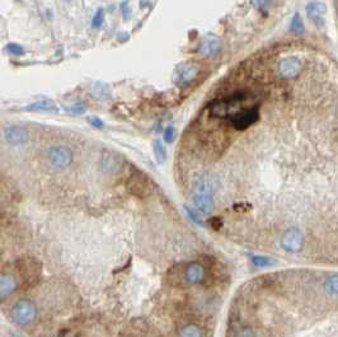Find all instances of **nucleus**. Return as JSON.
I'll use <instances>...</instances> for the list:
<instances>
[{"mask_svg":"<svg viewBox=\"0 0 338 337\" xmlns=\"http://www.w3.org/2000/svg\"><path fill=\"white\" fill-rule=\"evenodd\" d=\"M209 224H210V226H211L214 229H219L220 227H223L222 219L218 218V216H212V218L209 220Z\"/></svg>","mask_w":338,"mask_h":337,"instance_id":"30","label":"nucleus"},{"mask_svg":"<svg viewBox=\"0 0 338 337\" xmlns=\"http://www.w3.org/2000/svg\"><path fill=\"white\" fill-rule=\"evenodd\" d=\"M222 49V43H220L218 37H207L204 42L200 46V54L205 57L215 56Z\"/></svg>","mask_w":338,"mask_h":337,"instance_id":"14","label":"nucleus"},{"mask_svg":"<svg viewBox=\"0 0 338 337\" xmlns=\"http://www.w3.org/2000/svg\"><path fill=\"white\" fill-rule=\"evenodd\" d=\"M182 337H204L201 328L196 325H188L182 330Z\"/></svg>","mask_w":338,"mask_h":337,"instance_id":"21","label":"nucleus"},{"mask_svg":"<svg viewBox=\"0 0 338 337\" xmlns=\"http://www.w3.org/2000/svg\"><path fill=\"white\" fill-rule=\"evenodd\" d=\"M129 190L130 192L136 195L137 197H144L150 192L148 179L142 174H135L130 178Z\"/></svg>","mask_w":338,"mask_h":337,"instance_id":"9","label":"nucleus"},{"mask_svg":"<svg viewBox=\"0 0 338 337\" xmlns=\"http://www.w3.org/2000/svg\"><path fill=\"white\" fill-rule=\"evenodd\" d=\"M252 5L259 10V12L266 13L271 5V0H251Z\"/></svg>","mask_w":338,"mask_h":337,"instance_id":"24","label":"nucleus"},{"mask_svg":"<svg viewBox=\"0 0 338 337\" xmlns=\"http://www.w3.org/2000/svg\"><path fill=\"white\" fill-rule=\"evenodd\" d=\"M199 72V65L195 64V62H186V64H182L177 68L173 75V80L178 87H188L196 79Z\"/></svg>","mask_w":338,"mask_h":337,"instance_id":"4","label":"nucleus"},{"mask_svg":"<svg viewBox=\"0 0 338 337\" xmlns=\"http://www.w3.org/2000/svg\"><path fill=\"white\" fill-rule=\"evenodd\" d=\"M290 30L291 32L295 33V35H303L304 31H305L304 22L303 19H301L299 13H296V14L293 17V20H291V25H290Z\"/></svg>","mask_w":338,"mask_h":337,"instance_id":"19","label":"nucleus"},{"mask_svg":"<svg viewBox=\"0 0 338 337\" xmlns=\"http://www.w3.org/2000/svg\"><path fill=\"white\" fill-rule=\"evenodd\" d=\"M252 263H253L256 267H272L277 263L276 260H274L272 257H269V256H253L252 257Z\"/></svg>","mask_w":338,"mask_h":337,"instance_id":"17","label":"nucleus"},{"mask_svg":"<svg viewBox=\"0 0 338 337\" xmlns=\"http://www.w3.org/2000/svg\"><path fill=\"white\" fill-rule=\"evenodd\" d=\"M304 243H305V238H304L303 232L295 227L287 229L281 238V247L288 253L300 252L304 247Z\"/></svg>","mask_w":338,"mask_h":337,"instance_id":"5","label":"nucleus"},{"mask_svg":"<svg viewBox=\"0 0 338 337\" xmlns=\"http://www.w3.org/2000/svg\"><path fill=\"white\" fill-rule=\"evenodd\" d=\"M186 279L189 284H202V281L205 280V268L201 263L199 262H192L191 265H188V267L186 268Z\"/></svg>","mask_w":338,"mask_h":337,"instance_id":"12","label":"nucleus"},{"mask_svg":"<svg viewBox=\"0 0 338 337\" xmlns=\"http://www.w3.org/2000/svg\"><path fill=\"white\" fill-rule=\"evenodd\" d=\"M153 149H154L155 158H157L158 163L162 164L167 161V149H165L164 144L160 140H154L153 143Z\"/></svg>","mask_w":338,"mask_h":337,"instance_id":"18","label":"nucleus"},{"mask_svg":"<svg viewBox=\"0 0 338 337\" xmlns=\"http://www.w3.org/2000/svg\"><path fill=\"white\" fill-rule=\"evenodd\" d=\"M258 108H257V107H251V108L244 109L240 114L236 115L235 117H233V119L230 120V124L234 129L242 131V130L248 129L251 125H253L254 122L258 121Z\"/></svg>","mask_w":338,"mask_h":337,"instance_id":"7","label":"nucleus"},{"mask_svg":"<svg viewBox=\"0 0 338 337\" xmlns=\"http://www.w3.org/2000/svg\"><path fill=\"white\" fill-rule=\"evenodd\" d=\"M37 316V308L35 303L28 299H19L12 309V318L17 325L26 326L35 321Z\"/></svg>","mask_w":338,"mask_h":337,"instance_id":"3","label":"nucleus"},{"mask_svg":"<svg viewBox=\"0 0 338 337\" xmlns=\"http://www.w3.org/2000/svg\"><path fill=\"white\" fill-rule=\"evenodd\" d=\"M235 337H254V332L251 328H243L236 333Z\"/></svg>","mask_w":338,"mask_h":337,"instance_id":"31","label":"nucleus"},{"mask_svg":"<svg viewBox=\"0 0 338 337\" xmlns=\"http://www.w3.org/2000/svg\"><path fill=\"white\" fill-rule=\"evenodd\" d=\"M88 122H89L90 125H93L94 127H97V129H102V127H103L102 120H101L100 117H97V116L88 117Z\"/></svg>","mask_w":338,"mask_h":337,"instance_id":"28","label":"nucleus"},{"mask_svg":"<svg viewBox=\"0 0 338 337\" xmlns=\"http://www.w3.org/2000/svg\"><path fill=\"white\" fill-rule=\"evenodd\" d=\"M247 97L244 93H235L233 96H229L226 98L214 101L209 107V112L215 119L229 120L230 121L233 117L244 111V103H246Z\"/></svg>","mask_w":338,"mask_h":337,"instance_id":"1","label":"nucleus"},{"mask_svg":"<svg viewBox=\"0 0 338 337\" xmlns=\"http://www.w3.org/2000/svg\"><path fill=\"white\" fill-rule=\"evenodd\" d=\"M184 210H186L187 215L189 216V219H191L192 221H194L195 224H197V226H201V227H205L206 224H205V221L202 220V216H200V214L197 213L195 209L189 208V206L184 205Z\"/></svg>","mask_w":338,"mask_h":337,"instance_id":"22","label":"nucleus"},{"mask_svg":"<svg viewBox=\"0 0 338 337\" xmlns=\"http://www.w3.org/2000/svg\"><path fill=\"white\" fill-rule=\"evenodd\" d=\"M5 139L12 145H23L28 142V134L23 127L9 126L4 131Z\"/></svg>","mask_w":338,"mask_h":337,"instance_id":"10","label":"nucleus"},{"mask_svg":"<svg viewBox=\"0 0 338 337\" xmlns=\"http://www.w3.org/2000/svg\"><path fill=\"white\" fill-rule=\"evenodd\" d=\"M25 111H43V112H56L57 107L55 106L53 101H47V99H43V101H37L35 103L30 104V106L25 107Z\"/></svg>","mask_w":338,"mask_h":337,"instance_id":"15","label":"nucleus"},{"mask_svg":"<svg viewBox=\"0 0 338 337\" xmlns=\"http://www.w3.org/2000/svg\"><path fill=\"white\" fill-rule=\"evenodd\" d=\"M324 286H326V291L329 295H338V274L329 276L326 280Z\"/></svg>","mask_w":338,"mask_h":337,"instance_id":"20","label":"nucleus"},{"mask_svg":"<svg viewBox=\"0 0 338 337\" xmlns=\"http://www.w3.org/2000/svg\"><path fill=\"white\" fill-rule=\"evenodd\" d=\"M66 112L67 114L71 115H82L87 111V106H85L84 102H77V103L71 104V106L66 107Z\"/></svg>","mask_w":338,"mask_h":337,"instance_id":"23","label":"nucleus"},{"mask_svg":"<svg viewBox=\"0 0 338 337\" xmlns=\"http://www.w3.org/2000/svg\"><path fill=\"white\" fill-rule=\"evenodd\" d=\"M14 337H22V336H19V335H14Z\"/></svg>","mask_w":338,"mask_h":337,"instance_id":"33","label":"nucleus"},{"mask_svg":"<svg viewBox=\"0 0 338 337\" xmlns=\"http://www.w3.org/2000/svg\"><path fill=\"white\" fill-rule=\"evenodd\" d=\"M18 288V280L10 274H3L0 278V297L5 299Z\"/></svg>","mask_w":338,"mask_h":337,"instance_id":"13","label":"nucleus"},{"mask_svg":"<svg viewBox=\"0 0 338 337\" xmlns=\"http://www.w3.org/2000/svg\"><path fill=\"white\" fill-rule=\"evenodd\" d=\"M306 14L308 18L316 26H323L324 17L327 14V7L322 2H311L306 5Z\"/></svg>","mask_w":338,"mask_h":337,"instance_id":"8","label":"nucleus"},{"mask_svg":"<svg viewBox=\"0 0 338 337\" xmlns=\"http://www.w3.org/2000/svg\"><path fill=\"white\" fill-rule=\"evenodd\" d=\"M121 12H122V15H124L125 19H127V18L130 17V14H131V10H130L129 2H127V0H125V2L121 3Z\"/></svg>","mask_w":338,"mask_h":337,"instance_id":"29","label":"nucleus"},{"mask_svg":"<svg viewBox=\"0 0 338 337\" xmlns=\"http://www.w3.org/2000/svg\"><path fill=\"white\" fill-rule=\"evenodd\" d=\"M92 92L95 98L101 99V101H107V99L110 98V91H108V87L101 82L94 83V84L92 85Z\"/></svg>","mask_w":338,"mask_h":337,"instance_id":"16","label":"nucleus"},{"mask_svg":"<svg viewBox=\"0 0 338 337\" xmlns=\"http://www.w3.org/2000/svg\"><path fill=\"white\" fill-rule=\"evenodd\" d=\"M103 18H105V14H103V9L100 8L95 13L94 18H93V27L94 28H100L103 23Z\"/></svg>","mask_w":338,"mask_h":337,"instance_id":"25","label":"nucleus"},{"mask_svg":"<svg viewBox=\"0 0 338 337\" xmlns=\"http://www.w3.org/2000/svg\"><path fill=\"white\" fill-rule=\"evenodd\" d=\"M49 161L56 171H64L71 164L73 153L66 146H54L49 151Z\"/></svg>","mask_w":338,"mask_h":337,"instance_id":"6","label":"nucleus"},{"mask_svg":"<svg viewBox=\"0 0 338 337\" xmlns=\"http://www.w3.org/2000/svg\"><path fill=\"white\" fill-rule=\"evenodd\" d=\"M194 204L202 214H211L214 210V181L209 174H202L195 182Z\"/></svg>","mask_w":338,"mask_h":337,"instance_id":"2","label":"nucleus"},{"mask_svg":"<svg viewBox=\"0 0 338 337\" xmlns=\"http://www.w3.org/2000/svg\"><path fill=\"white\" fill-rule=\"evenodd\" d=\"M234 209L238 211H247L251 208H244V204H238V205H234Z\"/></svg>","mask_w":338,"mask_h":337,"instance_id":"32","label":"nucleus"},{"mask_svg":"<svg viewBox=\"0 0 338 337\" xmlns=\"http://www.w3.org/2000/svg\"><path fill=\"white\" fill-rule=\"evenodd\" d=\"M174 138H176V129L172 126H168L164 131V140L168 144H171L174 140Z\"/></svg>","mask_w":338,"mask_h":337,"instance_id":"27","label":"nucleus"},{"mask_svg":"<svg viewBox=\"0 0 338 337\" xmlns=\"http://www.w3.org/2000/svg\"><path fill=\"white\" fill-rule=\"evenodd\" d=\"M7 50L13 55L25 54V49H23L20 45H18V43H9V45H7Z\"/></svg>","mask_w":338,"mask_h":337,"instance_id":"26","label":"nucleus"},{"mask_svg":"<svg viewBox=\"0 0 338 337\" xmlns=\"http://www.w3.org/2000/svg\"><path fill=\"white\" fill-rule=\"evenodd\" d=\"M279 70L283 78H293L301 70V62L296 57H287L280 62Z\"/></svg>","mask_w":338,"mask_h":337,"instance_id":"11","label":"nucleus"}]
</instances>
